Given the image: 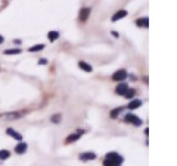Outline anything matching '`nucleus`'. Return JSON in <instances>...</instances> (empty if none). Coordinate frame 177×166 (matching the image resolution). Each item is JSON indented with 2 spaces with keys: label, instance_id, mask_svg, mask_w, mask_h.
<instances>
[{
  "label": "nucleus",
  "instance_id": "17",
  "mask_svg": "<svg viewBox=\"0 0 177 166\" xmlns=\"http://www.w3.org/2000/svg\"><path fill=\"white\" fill-rule=\"evenodd\" d=\"M47 38H49L50 41H56V40L59 38V33H58V31H49Z\"/></svg>",
  "mask_w": 177,
  "mask_h": 166
},
{
  "label": "nucleus",
  "instance_id": "16",
  "mask_svg": "<svg viewBox=\"0 0 177 166\" xmlns=\"http://www.w3.org/2000/svg\"><path fill=\"white\" fill-rule=\"evenodd\" d=\"M44 47H46L44 44H34L33 47H30V49H28V51H31V53H36V51H42Z\"/></svg>",
  "mask_w": 177,
  "mask_h": 166
},
{
  "label": "nucleus",
  "instance_id": "20",
  "mask_svg": "<svg viewBox=\"0 0 177 166\" xmlns=\"http://www.w3.org/2000/svg\"><path fill=\"white\" fill-rule=\"evenodd\" d=\"M50 121H52L53 124H59V122L62 121V115H61V113H55V115H52Z\"/></svg>",
  "mask_w": 177,
  "mask_h": 166
},
{
  "label": "nucleus",
  "instance_id": "1",
  "mask_svg": "<svg viewBox=\"0 0 177 166\" xmlns=\"http://www.w3.org/2000/svg\"><path fill=\"white\" fill-rule=\"evenodd\" d=\"M123 162H124V157L123 156H120L117 152H109L105 156L103 166H120Z\"/></svg>",
  "mask_w": 177,
  "mask_h": 166
},
{
  "label": "nucleus",
  "instance_id": "12",
  "mask_svg": "<svg viewBox=\"0 0 177 166\" xmlns=\"http://www.w3.org/2000/svg\"><path fill=\"white\" fill-rule=\"evenodd\" d=\"M136 25L140 27V28H148V27H149V19H148L146 16L139 18V19H136Z\"/></svg>",
  "mask_w": 177,
  "mask_h": 166
},
{
  "label": "nucleus",
  "instance_id": "8",
  "mask_svg": "<svg viewBox=\"0 0 177 166\" xmlns=\"http://www.w3.org/2000/svg\"><path fill=\"white\" fill-rule=\"evenodd\" d=\"M90 7H83L81 10H80V13H78V19L81 21V22H86L88 19V16H90Z\"/></svg>",
  "mask_w": 177,
  "mask_h": 166
},
{
  "label": "nucleus",
  "instance_id": "23",
  "mask_svg": "<svg viewBox=\"0 0 177 166\" xmlns=\"http://www.w3.org/2000/svg\"><path fill=\"white\" fill-rule=\"evenodd\" d=\"M111 36H114V37H115V38H118V37H120V36H118V33H117V31H112V33H111Z\"/></svg>",
  "mask_w": 177,
  "mask_h": 166
},
{
  "label": "nucleus",
  "instance_id": "4",
  "mask_svg": "<svg viewBox=\"0 0 177 166\" xmlns=\"http://www.w3.org/2000/svg\"><path fill=\"white\" fill-rule=\"evenodd\" d=\"M124 122H126V124H133V125H136V126H140V125H142V119H140L139 116L133 115V113H127V115L124 116Z\"/></svg>",
  "mask_w": 177,
  "mask_h": 166
},
{
  "label": "nucleus",
  "instance_id": "6",
  "mask_svg": "<svg viewBox=\"0 0 177 166\" xmlns=\"http://www.w3.org/2000/svg\"><path fill=\"white\" fill-rule=\"evenodd\" d=\"M130 87H129V84L126 83V81H123V83H120L117 87H115V93L118 94V96H124L126 94V91L129 90Z\"/></svg>",
  "mask_w": 177,
  "mask_h": 166
},
{
  "label": "nucleus",
  "instance_id": "21",
  "mask_svg": "<svg viewBox=\"0 0 177 166\" xmlns=\"http://www.w3.org/2000/svg\"><path fill=\"white\" fill-rule=\"evenodd\" d=\"M134 94H136V90H133V88H129V90L126 91L124 97H127V99H133V97H134Z\"/></svg>",
  "mask_w": 177,
  "mask_h": 166
},
{
  "label": "nucleus",
  "instance_id": "7",
  "mask_svg": "<svg viewBox=\"0 0 177 166\" xmlns=\"http://www.w3.org/2000/svg\"><path fill=\"white\" fill-rule=\"evenodd\" d=\"M127 15H129V12H127L126 9H120V10H117V12L112 15V22H117V21H120V19L126 18Z\"/></svg>",
  "mask_w": 177,
  "mask_h": 166
},
{
  "label": "nucleus",
  "instance_id": "3",
  "mask_svg": "<svg viewBox=\"0 0 177 166\" xmlns=\"http://www.w3.org/2000/svg\"><path fill=\"white\" fill-rule=\"evenodd\" d=\"M84 134V131L83 129H78V131H75V132H72V134H69L67 138H65V144H71V143H74V141H78L80 138H81V135Z\"/></svg>",
  "mask_w": 177,
  "mask_h": 166
},
{
  "label": "nucleus",
  "instance_id": "13",
  "mask_svg": "<svg viewBox=\"0 0 177 166\" xmlns=\"http://www.w3.org/2000/svg\"><path fill=\"white\" fill-rule=\"evenodd\" d=\"M140 106H142V100H139V99H134V100H132V101L129 103V106H127V107H129L130 110H134V109H139Z\"/></svg>",
  "mask_w": 177,
  "mask_h": 166
},
{
  "label": "nucleus",
  "instance_id": "2",
  "mask_svg": "<svg viewBox=\"0 0 177 166\" xmlns=\"http://www.w3.org/2000/svg\"><path fill=\"white\" fill-rule=\"evenodd\" d=\"M127 71L126 69H118V71H115L114 74H112V81H115V83H123V81H126V78H127Z\"/></svg>",
  "mask_w": 177,
  "mask_h": 166
},
{
  "label": "nucleus",
  "instance_id": "24",
  "mask_svg": "<svg viewBox=\"0 0 177 166\" xmlns=\"http://www.w3.org/2000/svg\"><path fill=\"white\" fill-rule=\"evenodd\" d=\"M3 41H4V37H3V36H0V44H1Z\"/></svg>",
  "mask_w": 177,
  "mask_h": 166
},
{
  "label": "nucleus",
  "instance_id": "9",
  "mask_svg": "<svg viewBox=\"0 0 177 166\" xmlns=\"http://www.w3.org/2000/svg\"><path fill=\"white\" fill-rule=\"evenodd\" d=\"M27 149H28L27 143H24V141H18V144L15 146V153H18V154H24V153L27 152Z\"/></svg>",
  "mask_w": 177,
  "mask_h": 166
},
{
  "label": "nucleus",
  "instance_id": "11",
  "mask_svg": "<svg viewBox=\"0 0 177 166\" xmlns=\"http://www.w3.org/2000/svg\"><path fill=\"white\" fill-rule=\"evenodd\" d=\"M94 159H96V153H93V152H86V153H81L80 154V160H83V162L94 160Z\"/></svg>",
  "mask_w": 177,
  "mask_h": 166
},
{
  "label": "nucleus",
  "instance_id": "19",
  "mask_svg": "<svg viewBox=\"0 0 177 166\" xmlns=\"http://www.w3.org/2000/svg\"><path fill=\"white\" fill-rule=\"evenodd\" d=\"M22 50L19 47H15V49H9V50H4V54H19Z\"/></svg>",
  "mask_w": 177,
  "mask_h": 166
},
{
  "label": "nucleus",
  "instance_id": "5",
  "mask_svg": "<svg viewBox=\"0 0 177 166\" xmlns=\"http://www.w3.org/2000/svg\"><path fill=\"white\" fill-rule=\"evenodd\" d=\"M22 116V112H6L0 115V119H6V121H15L19 119Z\"/></svg>",
  "mask_w": 177,
  "mask_h": 166
},
{
  "label": "nucleus",
  "instance_id": "10",
  "mask_svg": "<svg viewBox=\"0 0 177 166\" xmlns=\"http://www.w3.org/2000/svg\"><path fill=\"white\" fill-rule=\"evenodd\" d=\"M6 134L9 135V137H12V138H15L16 141H22V135L18 132V131H15L13 128H7L6 129Z\"/></svg>",
  "mask_w": 177,
  "mask_h": 166
},
{
  "label": "nucleus",
  "instance_id": "18",
  "mask_svg": "<svg viewBox=\"0 0 177 166\" xmlns=\"http://www.w3.org/2000/svg\"><path fill=\"white\" fill-rule=\"evenodd\" d=\"M10 157V152L9 150H0V160H6V159H9Z\"/></svg>",
  "mask_w": 177,
  "mask_h": 166
},
{
  "label": "nucleus",
  "instance_id": "14",
  "mask_svg": "<svg viewBox=\"0 0 177 166\" xmlns=\"http://www.w3.org/2000/svg\"><path fill=\"white\" fill-rule=\"evenodd\" d=\"M123 110H124V107H117V109L111 110V113H109V118H111V119H117Z\"/></svg>",
  "mask_w": 177,
  "mask_h": 166
},
{
  "label": "nucleus",
  "instance_id": "22",
  "mask_svg": "<svg viewBox=\"0 0 177 166\" xmlns=\"http://www.w3.org/2000/svg\"><path fill=\"white\" fill-rule=\"evenodd\" d=\"M47 62H49V60H47L46 57H42V59H39L37 63H39V65H47Z\"/></svg>",
  "mask_w": 177,
  "mask_h": 166
},
{
  "label": "nucleus",
  "instance_id": "15",
  "mask_svg": "<svg viewBox=\"0 0 177 166\" xmlns=\"http://www.w3.org/2000/svg\"><path fill=\"white\" fill-rule=\"evenodd\" d=\"M78 66L84 71V72H91L93 71V68H91V65H88V63H86V62H83V60H80L78 62Z\"/></svg>",
  "mask_w": 177,
  "mask_h": 166
}]
</instances>
